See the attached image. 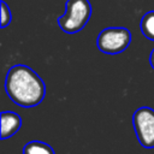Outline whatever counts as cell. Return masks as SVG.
Masks as SVG:
<instances>
[{
	"label": "cell",
	"mask_w": 154,
	"mask_h": 154,
	"mask_svg": "<svg viewBox=\"0 0 154 154\" xmlns=\"http://www.w3.org/2000/svg\"><path fill=\"white\" fill-rule=\"evenodd\" d=\"M8 97L22 107H35L46 95V85L42 78L26 65L12 66L5 81Z\"/></svg>",
	"instance_id": "1"
},
{
	"label": "cell",
	"mask_w": 154,
	"mask_h": 154,
	"mask_svg": "<svg viewBox=\"0 0 154 154\" xmlns=\"http://www.w3.org/2000/svg\"><path fill=\"white\" fill-rule=\"evenodd\" d=\"M91 16V5L89 0H67L65 13L58 18L60 29L66 34L81 31Z\"/></svg>",
	"instance_id": "2"
},
{
	"label": "cell",
	"mask_w": 154,
	"mask_h": 154,
	"mask_svg": "<svg viewBox=\"0 0 154 154\" xmlns=\"http://www.w3.org/2000/svg\"><path fill=\"white\" fill-rule=\"evenodd\" d=\"M131 42V32L126 28H106L97 36V48L106 54H119Z\"/></svg>",
	"instance_id": "3"
},
{
	"label": "cell",
	"mask_w": 154,
	"mask_h": 154,
	"mask_svg": "<svg viewBox=\"0 0 154 154\" xmlns=\"http://www.w3.org/2000/svg\"><path fill=\"white\" fill-rule=\"evenodd\" d=\"M132 125L140 144L144 148H154V109L140 107L132 116Z\"/></svg>",
	"instance_id": "4"
},
{
	"label": "cell",
	"mask_w": 154,
	"mask_h": 154,
	"mask_svg": "<svg viewBox=\"0 0 154 154\" xmlns=\"http://www.w3.org/2000/svg\"><path fill=\"white\" fill-rule=\"evenodd\" d=\"M22 126L20 117L12 112L6 111L1 113V140H6L13 136Z\"/></svg>",
	"instance_id": "5"
},
{
	"label": "cell",
	"mask_w": 154,
	"mask_h": 154,
	"mask_svg": "<svg viewBox=\"0 0 154 154\" xmlns=\"http://www.w3.org/2000/svg\"><path fill=\"white\" fill-rule=\"evenodd\" d=\"M23 154H54L53 148L41 141L28 142L23 148Z\"/></svg>",
	"instance_id": "6"
},
{
	"label": "cell",
	"mask_w": 154,
	"mask_h": 154,
	"mask_svg": "<svg viewBox=\"0 0 154 154\" xmlns=\"http://www.w3.org/2000/svg\"><path fill=\"white\" fill-rule=\"evenodd\" d=\"M141 31L150 41H154V11L147 12L141 19Z\"/></svg>",
	"instance_id": "7"
},
{
	"label": "cell",
	"mask_w": 154,
	"mask_h": 154,
	"mask_svg": "<svg viewBox=\"0 0 154 154\" xmlns=\"http://www.w3.org/2000/svg\"><path fill=\"white\" fill-rule=\"evenodd\" d=\"M0 4H1V28H5L11 23L12 14H11L10 7L5 1H1Z\"/></svg>",
	"instance_id": "8"
},
{
	"label": "cell",
	"mask_w": 154,
	"mask_h": 154,
	"mask_svg": "<svg viewBox=\"0 0 154 154\" xmlns=\"http://www.w3.org/2000/svg\"><path fill=\"white\" fill-rule=\"evenodd\" d=\"M149 63H150L152 67L154 69V49L150 52V55H149Z\"/></svg>",
	"instance_id": "9"
}]
</instances>
